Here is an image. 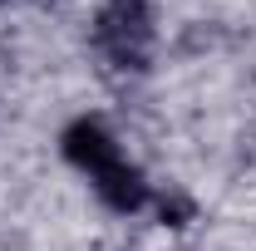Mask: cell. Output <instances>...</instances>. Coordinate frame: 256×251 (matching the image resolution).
Segmentation results:
<instances>
[{
  "label": "cell",
  "instance_id": "obj_1",
  "mask_svg": "<svg viewBox=\"0 0 256 251\" xmlns=\"http://www.w3.org/2000/svg\"><path fill=\"white\" fill-rule=\"evenodd\" d=\"M64 158L89 172L94 192L114 207V212H138V207L153 197L148 182H143V172L124 158L118 138L98 124V118H74V124L64 128Z\"/></svg>",
  "mask_w": 256,
  "mask_h": 251
},
{
  "label": "cell",
  "instance_id": "obj_2",
  "mask_svg": "<svg viewBox=\"0 0 256 251\" xmlns=\"http://www.w3.org/2000/svg\"><path fill=\"white\" fill-rule=\"evenodd\" d=\"M94 44L118 69H148V50H153V10H148V0H108L94 20Z\"/></svg>",
  "mask_w": 256,
  "mask_h": 251
},
{
  "label": "cell",
  "instance_id": "obj_3",
  "mask_svg": "<svg viewBox=\"0 0 256 251\" xmlns=\"http://www.w3.org/2000/svg\"><path fill=\"white\" fill-rule=\"evenodd\" d=\"M158 212H162V222H168V226H182L192 207L182 202V197H162V202H158Z\"/></svg>",
  "mask_w": 256,
  "mask_h": 251
}]
</instances>
